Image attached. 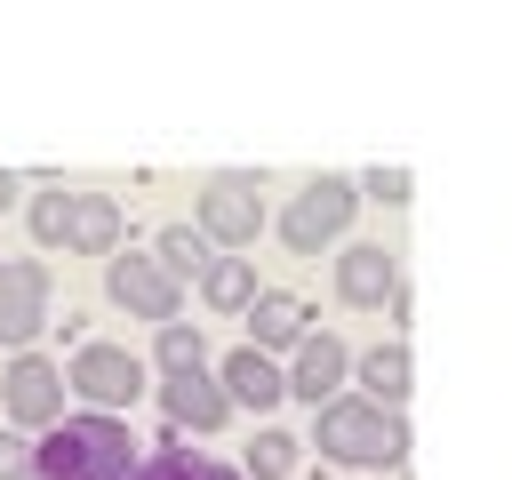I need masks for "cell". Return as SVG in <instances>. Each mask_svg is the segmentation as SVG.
<instances>
[{"instance_id": "obj_1", "label": "cell", "mask_w": 512, "mask_h": 480, "mask_svg": "<svg viewBox=\"0 0 512 480\" xmlns=\"http://www.w3.org/2000/svg\"><path fill=\"white\" fill-rule=\"evenodd\" d=\"M320 456H336V464H368V472H392V464H408V424L392 416V408H368V400H336V408H320Z\"/></svg>"}, {"instance_id": "obj_2", "label": "cell", "mask_w": 512, "mask_h": 480, "mask_svg": "<svg viewBox=\"0 0 512 480\" xmlns=\"http://www.w3.org/2000/svg\"><path fill=\"white\" fill-rule=\"evenodd\" d=\"M352 200H360V192H352L344 176H320V184H304V192H296V208L280 216V240H288L296 256H320V248H328V240H344V224L360 216Z\"/></svg>"}, {"instance_id": "obj_3", "label": "cell", "mask_w": 512, "mask_h": 480, "mask_svg": "<svg viewBox=\"0 0 512 480\" xmlns=\"http://www.w3.org/2000/svg\"><path fill=\"white\" fill-rule=\"evenodd\" d=\"M104 288H112V304H120V312L160 320V328H168V320H176V304H184V280H176L160 256H136V248H128V256H112Z\"/></svg>"}, {"instance_id": "obj_4", "label": "cell", "mask_w": 512, "mask_h": 480, "mask_svg": "<svg viewBox=\"0 0 512 480\" xmlns=\"http://www.w3.org/2000/svg\"><path fill=\"white\" fill-rule=\"evenodd\" d=\"M256 224H264L256 176H208V184H200V232H208V240L240 248V240H256Z\"/></svg>"}, {"instance_id": "obj_5", "label": "cell", "mask_w": 512, "mask_h": 480, "mask_svg": "<svg viewBox=\"0 0 512 480\" xmlns=\"http://www.w3.org/2000/svg\"><path fill=\"white\" fill-rule=\"evenodd\" d=\"M72 392L96 400V408H128V400H144V368L120 344H80L72 352Z\"/></svg>"}, {"instance_id": "obj_6", "label": "cell", "mask_w": 512, "mask_h": 480, "mask_svg": "<svg viewBox=\"0 0 512 480\" xmlns=\"http://www.w3.org/2000/svg\"><path fill=\"white\" fill-rule=\"evenodd\" d=\"M0 400H8V424H24V432H56V424H64V368H48V360H16L8 384H0Z\"/></svg>"}, {"instance_id": "obj_7", "label": "cell", "mask_w": 512, "mask_h": 480, "mask_svg": "<svg viewBox=\"0 0 512 480\" xmlns=\"http://www.w3.org/2000/svg\"><path fill=\"white\" fill-rule=\"evenodd\" d=\"M48 320V272L40 264H0V344H32Z\"/></svg>"}, {"instance_id": "obj_8", "label": "cell", "mask_w": 512, "mask_h": 480, "mask_svg": "<svg viewBox=\"0 0 512 480\" xmlns=\"http://www.w3.org/2000/svg\"><path fill=\"white\" fill-rule=\"evenodd\" d=\"M160 408H168V424H192V432H216V424L232 416V400H224V384H216L208 368L168 376V384H160Z\"/></svg>"}, {"instance_id": "obj_9", "label": "cell", "mask_w": 512, "mask_h": 480, "mask_svg": "<svg viewBox=\"0 0 512 480\" xmlns=\"http://www.w3.org/2000/svg\"><path fill=\"white\" fill-rule=\"evenodd\" d=\"M344 368H352V352H344L336 336H320V328H304V344H296V376H288V392H296V400H336V384H344Z\"/></svg>"}, {"instance_id": "obj_10", "label": "cell", "mask_w": 512, "mask_h": 480, "mask_svg": "<svg viewBox=\"0 0 512 480\" xmlns=\"http://www.w3.org/2000/svg\"><path fill=\"white\" fill-rule=\"evenodd\" d=\"M120 200H104V192H72V224H64V248H80V256H112L120 248Z\"/></svg>"}, {"instance_id": "obj_11", "label": "cell", "mask_w": 512, "mask_h": 480, "mask_svg": "<svg viewBox=\"0 0 512 480\" xmlns=\"http://www.w3.org/2000/svg\"><path fill=\"white\" fill-rule=\"evenodd\" d=\"M392 288H400V264L384 248H344V264H336V296L344 304H392Z\"/></svg>"}, {"instance_id": "obj_12", "label": "cell", "mask_w": 512, "mask_h": 480, "mask_svg": "<svg viewBox=\"0 0 512 480\" xmlns=\"http://www.w3.org/2000/svg\"><path fill=\"white\" fill-rule=\"evenodd\" d=\"M224 400H248V408H280L288 400V376L256 352V344H240L232 360H224Z\"/></svg>"}, {"instance_id": "obj_13", "label": "cell", "mask_w": 512, "mask_h": 480, "mask_svg": "<svg viewBox=\"0 0 512 480\" xmlns=\"http://www.w3.org/2000/svg\"><path fill=\"white\" fill-rule=\"evenodd\" d=\"M304 328H312V312H304V296H256V304H248V336H256V352H280V344H304Z\"/></svg>"}, {"instance_id": "obj_14", "label": "cell", "mask_w": 512, "mask_h": 480, "mask_svg": "<svg viewBox=\"0 0 512 480\" xmlns=\"http://www.w3.org/2000/svg\"><path fill=\"white\" fill-rule=\"evenodd\" d=\"M408 344H376V352H360V384H368V408H392V400H408Z\"/></svg>"}, {"instance_id": "obj_15", "label": "cell", "mask_w": 512, "mask_h": 480, "mask_svg": "<svg viewBox=\"0 0 512 480\" xmlns=\"http://www.w3.org/2000/svg\"><path fill=\"white\" fill-rule=\"evenodd\" d=\"M200 296H208L216 312H248V304H256V272H248L240 256H216V264L200 272Z\"/></svg>"}, {"instance_id": "obj_16", "label": "cell", "mask_w": 512, "mask_h": 480, "mask_svg": "<svg viewBox=\"0 0 512 480\" xmlns=\"http://www.w3.org/2000/svg\"><path fill=\"white\" fill-rule=\"evenodd\" d=\"M160 264H168L176 280H184V272H208V264H216V256H208V232H200V224H168V232H160Z\"/></svg>"}, {"instance_id": "obj_17", "label": "cell", "mask_w": 512, "mask_h": 480, "mask_svg": "<svg viewBox=\"0 0 512 480\" xmlns=\"http://www.w3.org/2000/svg\"><path fill=\"white\" fill-rule=\"evenodd\" d=\"M240 464H248L256 480H288V472H296V440H288V432H256Z\"/></svg>"}, {"instance_id": "obj_18", "label": "cell", "mask_w": 512, "mask_h": 480, "mask_svg": "<svg viewBox=\"0 0 512 480\" xmlns=\"http://www.w3.org/2000/svg\"><path fill=\"white\" fill-rule=\"evenodd\" d=\"M136 480H240V472H232V464H208V456H176V448H168V456H152Z\"/></svg>"}, {"instance_id": "obj_19", "label": "cell", "mask_w": 512, "mask_h": 480, "mask_svg": "<svg viewBox=\"0 0 512 480\" xmlns=\"http://www.w3.org/2000/svg\"><path fill=\"white\" fill-rule=\"evenodd\" d=\"M64 224H72V192H64V184H48V192L32 200V240H48V248H56V240H64Z\"/></svg>"}, {"instance_id": "obj_20", "label": "cell", "mask_w": 512, "mask_h": 480, "mask_svg": "<svg viewBox=\"0 0 512 480\" xmlns=\"http://www.w3.org/2000/svg\"><path fill=\"white\" fill-rule=\"evenodd\" d=\"M152 352H160V368H168V376H192V368H200V336H192L184 320H168Z\"/></svg>"}, {"instance_id": "obj_21", "label": "cell", "mask_w": 512, "mask_h": 480, "mask_svg": "<svg viewBox=\"0 0 512 480\" xmlns=\"http://www.w3.org/2000/svg\"><path fill=\"white\" fill-rule=\"evenodd\" d=\"M352 192H368V200H392V208H400V200H408L416 184H408V168H368V176H360Z\"/></svg>"}, {"instance_id": "obj_22", "label": "cell", "mask_w": 512, "mask_h": 480, "mask_svg": "<svg viewBox=\"0 0 512 480\" xmlns=\"http://www.w3.org/2000/svg\"><path fill=\"white\" fill-rule=\"evenodd\" d=\"M0 480H32V448L24 440H0Z\"/></svg>"}, {"instance_id": "obj_23", "label": "cell", "mask_w": 512, "mask_h": 480, "mask_svg": "<svg viewBox=\"0 0 512 480\" xmlns=\"http://www.w3.org/2000/svg\"><path fill=\"white\" fill-rule=\"evenodd\" d=\"M72 480H128V464H88V472H72Z\"/></svg>"}, {"instance_id": "obj_24", "label": "cell", "mask_w": 512, "mask_h": 480, "mask_svg": "<svg viewBox=\"0 0 512 480\" xmlns=\"http://www.w3.org/2000/svg\"><path fill=\"white\" fill-rule=\"evenodd\" d=\"M0 208H16V176L8 168H0Z\"/></svg>"}]
</instances>
